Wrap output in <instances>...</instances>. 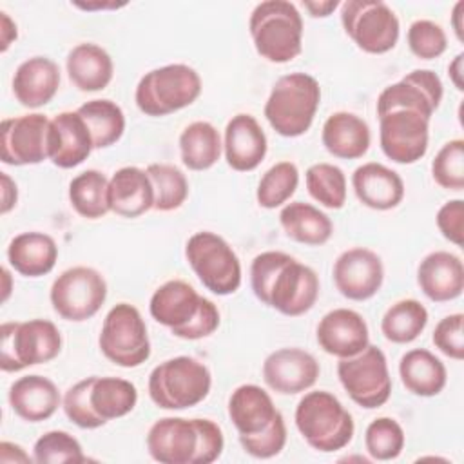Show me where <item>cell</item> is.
I'll use <instances>...</instances> for the list:
<instances>
[{
	"label": "cell",
	"instance_id": "1",
	"mask_svg": "<svg viewBox=\"0 0 464 464\" xmlns=\"http://www.w3.org/2000/svg\"><path fill=\"white\" fill-rule=\"evenodd\" d=\"M250 286L263 304L288 317L310 312L319 297L315 270L279 250H266L254 257Z\"/></svg>",
	"mask_w": 464,
	"mask_h": 464
},
{
	"label": "cell",
	"instance_id": "2",
	"mask_svg": "<svg viewBox=\"0 0 464 464\" xmlns=\"http://www.w3.org/2000/svg\"><path fill=\"white\" fill-rule=\"evenodd\" d=\"M223 448V431L210 419L163 417L147 433L149 455L160 464H210Z\"/></svg>",
	"mask_w": 464,
	"mask_h": 464
},
{
	"label": "cell",
	"instance_id": "3",
	"mask_svg": "<svg viewBox=\"0 0 464 464\" xmlns=\"http://www.w3.org/2000/svg\"><path fill=\"white\" fill-rule=\"evenodd\" d=\"M149 312L172 335L187 341L208 337L219 326L218 306L181 279H170L158 286L150 297Z\"/></svg>",
	"mask_w": 464,
	"mask_h": 464
},
{
	"label": "cell",
	"instance_id": "4",
	"mask_svg": "<svg viewBox=\"0 0 464 464\" xmlns=\"http://www.w3.org/2000/svg\"><path fill=\"white\" fill-rule=\"evenodd\" d=\"M294 420L306 444L323 453L346 448L355 431L352 413L326 390L304 393L295 406Z\"/></svg>",
	"mask_w": 464,
	"mask_h": 464
},
{
	"label": "cell",
	"instance_id": "5",
	"mask_svg": "<svg viewBox=\"0 0 464 464\" xmlns=\"http://www.w3.org/2000/svg\"><path fill=\"white\" fill-rule=\"evenodd\" d=\"M257 54L272 63H288L303 51V18L286 0L257 4L248 20Z\"/></svg>",
	"mask_w": 464,
	"mask_h": 464
},
{
	"label": "cell",
	"instance_id": "6",
	"mask_svg": "<svg viewBox=\"0 0 464 464\" xmlns=\"http://www.w3.org/2000/svg\"><path fill=\"white\" fill-rule=\"evenodd\" d=\"M319 102V82L306 72H290L274 83L265 103V118L279 136L297 138L312 127Z\"/></svg>",
	"mask_w": 464,
	"mask_h": 464
},
{
	"label": "cell",
	"instance_id": "7",
	"mask_svg": "<svg viewBox=\"0 0 464 464\" xmlns=\"http://www.w3.org/2000/svg\"><path fill=\"white\" fill-rule=\"evenodd\" d=\"M212 386L208 368L194 357L178 355L152 368L149 397L161 410H187L203 402Z\"/></svg>",
	"mask_w": 464,
	"mask_h": 464
},
{
	"label": "cell",
	"instance_id": "8",
	"mask_svg": "<svg viewBox=\"0 0 464 464\" xmlns=\"http://www.w3.org/2000/svg\"><path fill=\"white\" fill-rule=\"evenodd\" d=\"M201 94V78L187 63H169L145 72L134 92L138 109L152 118L192 105Z\"/></svg>",
	"mask_w": 464,
	"mask_h": 464
},
{
	"label": "cell",
	"instance_id": "9",
	"mask_svg": "<svg viewBox=\"0 0 464 464\" xmlns=\"http://www.w3.org/2000/svg\"><path fill=\"white\" fill-rule=\"evenodd\" d=\"M62 352V334L53 321L29 319L0 326V368L22 372L34 364H45Z\"/></svg>",
	"mask_w": 464,
	"mask_h": 464
},
{
	"label": "cell",
	"instance_id": "10",
	"mask_svg": "<svg viewBox=\"0 0 464 464\" xmlns=\"http://www.w3.org/2000/svg\"><path fill=\"white\" fill-rule=\"evenodd\" d=\"M185 257L201 285L216 295H230L241 286V263L225 237L201 230L188 237Z\"/></svg>",
	"mask_w": 464,
	"mask_h": 464
},
{
	"label": "cell",
	"instance_id": "11",
	"mask_svg": "<svg viewBox=\"0 0 464 464\" xmlns=\"http://www.w3.org/2000/svg\"><path fill=\"white\" fill-rule=\"evenodd\" d=\"M102 353L121 368L141 366L150 357V341L140 310L129 303L114 304L98 337Z\"/></svg>",
	"mask_w": 464,
	"mask_h": 464
},
{
	"label": "cell",
	"instance_id": "12",
	"mask_svg": "<svg viewBox=\"0 0 464 464\" xmlns=\"http://www.w3.org/2000/svg\"><path fill=\"white\" fill-rule=\"evenodd\" d=\"M341 24L352 42L364 53L382 54L397 45L401 25L393 9L381 0H346Z\"/></svg>",
	"mask_w": 464,
	"mask_h": 464
},
{
	"label": "cell",
	"instance_id": "13",
	"mask_svg": "<svg viewBox=\"0 0 464 464\" xmlns=\"http://www.w3.org/2000/svg\"><path fill=\"white\" fill-rule=\"evenodd\" d=\"M337 377L348 397L361 408L373 410L388 402L392 395V377L384 352L368 344L353 357L337 362Z\"/></svg>",
	"mask_w": 464,
	"mask_h": 464
},
{
	"label": "cell",
	"instance_id": "14",
	"mask_svg": "<svg viewBox=\"0 0 464 464\" xmlns=\"http://www.w3.org/2000/svg\"><path fill=\"white\" fill-rule=\"evenodd\" d=\"M53 310L65 321L82 323L100 312L107 299L105 277L91 266L63 270L51 285Z\"/></svg>",
	"mask_w": 464,
	"mask_h": 464
},
{
	"label": "cell",
	"instance_id": "15",
	"mask_svg": "<svg viewBox=\"0 0 464 464\" xmlns=\"http://www.w3.org/2000/svg\"><path fill=\"white\" fill-rule=\"evenodd\" d=\"M430 141V118L411 109H393L379 116V143L384 156L401 165L424 158Z\"/></svg>",
	"mask_w": 464,
	"mask_h": 464
},
{
	"label": "cell",
	"instance_id": "16",
	"mask_svg": "<svg viewBox=\"0 0 464 464\" xmlns=\"http://www.w3.org/2000/svg\"><path fill=\"white\" fill-rule=\"evenodd\" d=\"M51 120L33 112L2 120L0 160L5 165L24 167L47 160V132Z\"/></svg>",
	"mask_w": 464,
	"mask_h": 464
},
{
	"label": "cell",
	"instance_id": "17",
	"mask_svg": "<svg viewBox=\"0 0 464 464\" xmlns=\"http://www.w3.org/2000/svg\"><path fill=\"white\" fill-rule=\"evenodd\" d=\"M442 82L430 69H415L384 87L377 98V116L393 109H411L431 120L442 102Z\"/></svg>",
	"mask_w": 464,
	"mask_h": 464
},
{
	"label": "cell",
	"instance_id": "18",
	"mask_svg": "<svg viewBox=\"0 0 464 464\" xmlns=\"http://www.w3.org/2000/svg\"><path fill=\"white\" fill-rule=\"evenodd\" d=\"M332 276L335 288L343 297L350 301H366L381 290L384 266L373 250L353 246L335 259Z\"/></svg>",
	"mask_w": 464,
	"mask_h": 464
},
{
	"label": "cell",
	"instance_id": "19",
	"mask_svg": "<svg viewBox=\"0 0 464 464\" xmlns=\"http://www.w3.org/2000/svg\"><path fill=\"white\" fill-rule=\"evenodd\" d=\"M319 362L303 348H279L263 362V381L281 395H295L310 390L319 377Z\"/></svg>",
	"mask_w": 464,
	"mask_h": 464
},
{
	"label": "cell",
	"instance_id": "20",
	"mask_svg": "<svg viewBox=\"0 0 464 464\" xmlns=\"http://www.w3.org/2000/svg\"><path fill=\"white\" fill-rule=\"evenodd\" d=\"M92 136L83 118L74 111L56 114L49 123L47 132V160L60 169H72L82 165L91 150Z\"/></svg>",
	"mask_w": 464,
	"mask_h": 464
},
{
	"label": "cell",
	"instance_id": "21",
	"mask_svg": "<svg viewBox=\"0 0 464 464\" xmlns=\"http://www.w3.org/2000/svg\"><path fill=\"white\" fill-rule=\"evenodd\" d=\"M315 337L323 352L339 359L353 357L370 344L364 317L350 308H334L324 314L317 324Z\"/></svg>",
	"mask_w": 464,
	"mask_h": 464
},
{
	"label": "cell",
	"instance_id": "22",
	"mask_svg": "<svg viewBox=\"0 0 464 464\" xmlns=\"http://www.w3.org/2000/svg\"><path fill=\"white\" fill-rule=\"evenodd\" d=\"M266 134L252 114H236L228 120L223 138V152L230 169L250 172L266 156Z\"/></svg>",
	"mask_w": 464,
	"mask_h": 464
},
{
	"label": "cell",
	"instance_id": "23",
	"mask_svg": "<svg viewBox=\"0 0 464 464\" xmlns=\"http://www.w3.org/2000/svg\"><path fill=\"white\" fill-rule=\"evenodd\" d=\"M417 285L430 301L446 303L457 299L464 290V265L460 257L446 250L430 252L419 263Z\"/></svg>",
	"mask_w": 464,
	"mask_h": 464
},
{
	"label": "cell",
	"instance_id": "24",
	"mask_svg": "<svg viewBox=\"0 0 464 464\" xmlns=\"http://www.w3.org/2000/svg\"><path fill=\"white\" fill-rule=\"evenodd\" d=\"M352 187L357 199L373 210H392L404 198V181L390 167L368 161L352 174Z\"/></svg>",
	"mask_w": 464,
	"mask_h": 464
},
{
	"label": "cell",
	"instance_id": "25",
	"mask_svg": "<svg viewBox=\"0 0 464 464\" xmlns=\"http://www.w3.org/2000/svg\"><path fill=\"white\" fill-rule=\"evenodd\" d=\"M60 87V67L47 56L24 60L13 76V94L27 109L47 105Z\"/></svg>",
	"mask_w": 464,
	"mask_h": 464
},
{
	"label": "cell",
	"instance_id": "26",
	"mask_svg": "<svg viewBox=\"0 0 464 464\" xmlns=\"http://www.w3.org/2000/svg\"><path fill=\"white\" fill-rule=\"evenodd\" d=\"M9 404L13 411L27 422H42L53 417L62 404L56 384L44 375H24L9 388Z\"/></svg>",
	"mask_w": 464,
	"mask_h": 464
},
{
	"label": "cell",
	"instance_id": "27",
	"mask_svg": "<svg viewBox=\"0 0 464 464\" xmlns=\"http://www.w3.org/2000/svg\"><path fill=\"white\" fill-rule=\"evenodd\" d=\"M281 411L272 397L257 384L237 386L228 399V417L239 437H248L266 430Z\"/></svg>",
	"mask_w": 464,
	"mask_h": 464
},
{
	"label": "cell",
	"instance_id": "28",
	"mask_svg": "<svg viewBox=\"0 0 464 464\" xmlns=\"http://www.w3.org/2000/svg\"><path fill=\"white\" fill-rule=\"evenodd\" d=\"M111 212L121 218H140L154 208V188L147 170L121 167L109 179Z\"/></svg>",
	"mask_w": 464,
	"mask_h": 464
},
{
	"label": "cell",
	"instance_id": "29",
	"mask_svg": "<svg viewBox=\"0 0 464 464\" xmlns=\"http://www.w3.org/2000/svg\"><path fill=\"white\" fill-rule=\"evenodd\" d=\"M321 141L334 158L357 160L368 152L372 134L368 123L361 116L337 111L323 123Z\"/></svg>",
	"mask_w": 464,
	"mask_h": 464
},
{
	"label": "cell",
	"instance_id": "30",
	"mask_svg": "<svg viewBox=\"0 0 464 464\" xmlns=\"http://www.w3.org/2000/svg\"><path fill=\"white\" fill-rule=\"evenodd\" d=\"M67 74L71 83L83 92H96L105 89L114 74V63L111 54L92 44H78L67 54Z\"/></svg>",
	"mask_w": 464,
	"mask_h": 464
},
{
	"label": "cell",
	"instance_id": "31",
	"mask_svg": "<svg viewBox=\"0 0 464 464\" xmlns=\"http://www.w3.org/2000/svg\"><path fill=\"white\" fill-rule=\"evenodd\" d=\"M58 259L56 241L44 232H22L14 236L7 246V261L25 277H40L49 274Z\"/></svg>",
	"mask_w": 464,
	"mask_h": 464
},
{
	"label": "cell",
	"instance_id": "32",
	"mask_svg": "<svg viewBox=\"0 0 464 464\" xmlns=\"http://www.w3.org/2000/svg\"><path fill=\"white\" fill-rule=\"evenodd\" d=\"M399 377L410 393L435 397L444 390L448 372L435 353L426 348H413L401 357Z\"/></svg>",
	"mask_w": 464,
	"mask_h": 464
},
{
	"label": "cell",
	"instance_id": "33",
	"mask_svg": "<svg viewBox=\"0 0 464 464\" xmlns=\"http://www.w3.org/2000/svg\"><path fill=\"white\" fill-rule=\"evenodd\" d=\"M279 223L286 237L308 246L324 245L334 232L332 219L317 207L304 201H292L283 207Z\"/></svg>",
	"mask_w": 464,
	"mask_h": 464
},
{
	"label": "cell",
	"instance_id": "34",
	"mask_svg": "<svg viewBox=\"0 0 464 464\" xmlns=\"http://www.w3.org/2000/svg\"><path fill=\"white\" fill-rule=\"evenodd\" d=\"M138 402L136 386L121 377H96L89 392V404L102 424L125 417Z\"/></svg>",
	"mask_w": 464,
	"mask_h": 464
},
{
	"label": "cell",
	"instance_id": "35",
	"mask_svg": "<svg viewBox=\"0 0 464 464\" xmlns=\"http://www.w3.org/2000/svg\"><path fill=\"white\" fill-rule=\"evenodd\" d=\"M221 150V136L210 121H192L179 134V154L188 170H208L218 163Z\"/></svg>",
	"mask_w": 464,
	"mask_h": 464
},
{
	"label": "cell",
	"instance_id": "36",
	"mask_svg": "<svg viewBox=\"0 0 464 464\" xmlns=\"http://www.w3.org/2000/svg\"><path fill=\"white\" fill-rule=\"evenodd\" d=\"M76 112L87 123L94 149H107L120 141L125 130V114L112 100H89L82 103Z\"/></svg>",
	"mask_w": 464,
	"mask_h": 464
},
{
	"label": "cell",
	"instance_id": "37",
	"mask_svg": "<svg viewBox=\"0 0 464 464\" xmlns=\"http://www.w3.org/2000/svg\"><path fill=\"white\" fill-rule=\"evenodd\" d=\"M71 207L87 219L103 218L109 207V179L96 169H87L69 183Z\"/></svg>",
	"mask_w": 464,
	"mask_h": 464
},
{
	"label": "cell",
	"instance_id": "38",
	"mask_svg": "<svg viewBox=\"0 0 464 464\" xmlns=\"http://www.w3.org/2000/svg\"><path fill=\"white\" fill-rule=\"evenodd\" d=\"M428 324V310L417 299H401L393 303L381 319L382 335L395 344L415 341Z\"/></svg>",
	"mask_w": 464,
	"mask_h": 464
},
{
	"label": "cell",
	"instance_id": "39",
	"mask_svg": "<svg viewBox=\"0 0 464 464\" xmlns=\"http://www.w3.org/2000/svg\"><path fill=\"white\" fill-rule=\"evenodd\" d=\"M308 194L323 207L339 210L346 201V176L334 163H314L304 174Z\"/></svg>",
	"mask_w": 464,
	"mask_h": 464
},
{
	"label": "cell",
	"instance_id": "40",
	"mask_svg": "<svg viewBox=\"0 0 464 464\" xmlns=\"http://www.w3.org/2000/svg\"><path fill=\"white\" fill-rule=\"evenodd\" d=\"M145 170L154 188V210L170 212L187 201L188 181L178 167L169 163H150Z\"/></svg>",
	"mask_w": 464,
	"mask_h": 464
},
{
	"label": "cell",
	"instance_id": "41",
	"mask_svg": "<svg viewBox=\"0 0 464 464\" xmlns=\"http://www.w3.org/2000/svg\"><path fill=\"white\" fill-rule=\"evenodd\" d=\"M299 185V170L292 161H277L259 179L256 199L263 208H277L285 205Z\"/></svg>",
	"mask_w": 464,
	"mask_h": 464
},
{
	"label": "cell",
	"instance_id": "42",
	"mask_svg": "<svg viewBox=\"0 0 464 464\" xmlns=\"http://www.w3.org/2000/svg\"><path fill=\"white\" fill-rule=\"evenodd\" d=\"M404 430L392 417L373 419L364 431V448L373 460H393L404 450Z\"/></svg>",
	"mask_w": 464,
	"mask_h": 464
},
{
	"label": "cell",
	"instance_id": "43",
	"mask_svg": "<svg viewBox=\"0 0 464 464\" xmlns=\"http://www.w3.org/2000/svg\"><path fill=\"white\" fill-rule=\"evenodd\" d=\"M33 459L38 464H80L87 460L78 439L62 430L44 433L33 446Z\"/></svg>",
	"mask_w": 464,
	"mask_h": 464
},
{
	"label": "cell",
	"instance_id": "44",
	"mask_svg": "<svg viewBox=\"0 0 464 464\" xmlns=\"http://www.w3.org/2000/svg\"><path fill=\"white\" fill-rule=\"evenodd\" d=\"M435 183L446 190L464 188V141L460 138L446 141L431 161Z\"/></svg>",
	"mask_w": 464,
	"mask_h": 464
},
{
	"label": "cell",
	"instance_id": "45",
	"mask_svg": "<svg viewBox=\"0 0 464 464\" xmlns=\"http://www.w3.org/2000/svg\"><path fill=\"white\" fill-rule=\"evenodd\" d=\"M408 47L420 60H433L444 54L448 38L444 29L431 20H415L408 27Z\"/></svg>",
	"mask_w": 464,
	"mask_h": 464
},
{
	"label": "cell",
	"instance_id": "46",
	"mask_svg": "<svg viewBox=\"0 0 464 464\" xmlns=\"http://www.w3.org/2000/svg\"><path fill=\"white\" fill-rule=\"evenodd\" d=\"M91 384H92V377L82 379L76 384H72L63 399H62V408L65 417L76 424L82 430H96L100 426H103L98 417L92 413L91 404H89V392H91Z\"/></svg>",
	"mask_w": 464,
	"mask_h": 464
},
{
	"label": "cell",
	"instance_id": "47",
	"mask_svg": "<svg viewBox=\"0 0 464 464\" xmlns=\"http://www.w3.org/2000/svg\"><path fill=\"white\" fill-rule=\"evenodd\" d=\"M239 444L245 453L254 459H272L279 455L286 444V424L283 415H279L266 430L256 435L239 437Z\"/></svg>",
	"mask_w": 464,
	"mask_h": 464
},
{
	"label": "cell",
	"instance_id": "48",
	"mask_svg": "<svg viewBox=\"0 0 464 464\" xmlns=\"http://www.w3.org/2000/svg\"><path fill=\"white\" fill-rule=\"evenodd\" d=\"M462 323H464L462 314H450L437 323L433 335H431L435 348L455 361L464 359Z\"/></svg>",
	"mask_w": 464,
	"mask_h": 464
},
{
	"label": "cell",
	"instance_id": "49",
	"mask_svg": "<svg viewBox=\"0 0 464 464\" xmlns=\"http://www.w3.org/2000/svg\"><path fill=\"white\" fill-rule=\"evenodd\" d=\"M439 232L453 245L462 246L464 243V201L450 199L446 201L435 218Z\"/></svg>",
	"mask_w": 464,
	"mask_h": 464
},
{
	"label": "cell",
	"instance_id": "50",
	"mask_svg": "<svg viewBox=\"0 0 464 464\" xmlns=\"http://www.w3.org/2000/svg\"><path fill=\"white\" fill-rule=\"evenodd\" d=\"M0 179H2L0 212L7 214L11 208H14V205L18 201V188H16V183L11 179V176L7 172H0Z\"/></svg>",
	"mask_w": 464,
	"mask_h": 464
},
{
	"label": "cell",
	"instance_id": "51",
	"mask_svg": "<svg viewBox=\"0 0 464 464\" xmlns=\"http://www.w3.org/2000/svg\"><path fill=\"white\" fill-rule=\"evenodd\" d=\"M31 460H34V459H31L22 446L13 444L9 440L0 442V462H4V464H7V462H24V464H27Z\"/></svg>",
	"mask_w": 464,
	"mask_h": 464
},
{
	"label": "cell",
	"instance_id": "52",
	"mask_svg": "<svg viewBox=\"0 0 464 464\" xmlns=\"http://www.w3.org/2000/svg\"><path fill=\"white\" fill-rule=\"evenodd\" d=\"M341 4L337 0H319V2H303V7L308 11L312 18H326L330 16Z\"/></svg>",
	"mask_w": 464,
	"mask_h": 464
},
{
	"label": "cell",
	"instance_id": "53",
	"mask_svg": "<svg viewBox=\"0 0 464 464\" xmlns=\"http://www.w3.org/2000/svg\"><path fill=\"white\" fill-rule=\"evenodd\" d=\"M2 14V45H0V51L5 53L9 49V45L16 40L18 36V31H16V24L9 18L7 13H0Z\"/></svg>",
	"mask_w": 464,
	"mask_h": 464
},
{
	"label": "cell",
	"instance_id": "54",
	"mask_svg": "<svg viewBox=\"0 0 464 464\" xmlns=\"http://www.w3.org/2000/svg\"><path fill=\"white\" fill-rule=\"evenodd\" d=\"M462 60H464V53H459L453 62L448 65V74L455 85L457 91L464 89V82H462Z\"/></svg>",
	"mask_w": 464,
	"mask_h": 464
},
{
	"label": "cell",
	"instance_id": "55",
	"mask_svg": "<svg viewBox=\"0 0 464 464\" xmlns=\"http://www.w3.org/2000/svg\"><path fill=\"white\" fill-rule=\"evenodd\" d=\"M462 18H464V2H457L453 5L451 11V27L455 31V36L459 42H464V25H462Z\"/></svg>",
	"mask_w": 464,
	"mask_h": 464
},
{
	"label": "cell",
	"instance_id": "56",
	"mask_svg": "<svg viewBox=\"0 0 464 464\" xmlns=\"http://www.w3.org/2000/svg\"><path fill=\"white\" fill-rule=\"evenodd\" d=\"M2 277H4V294H2V301L5 303L7 297H9V292H11V276H9V270H7V268H2Z\"/></svg>",
	"mask_w": 464,
	"mask_h": 464
}]
</instances>
